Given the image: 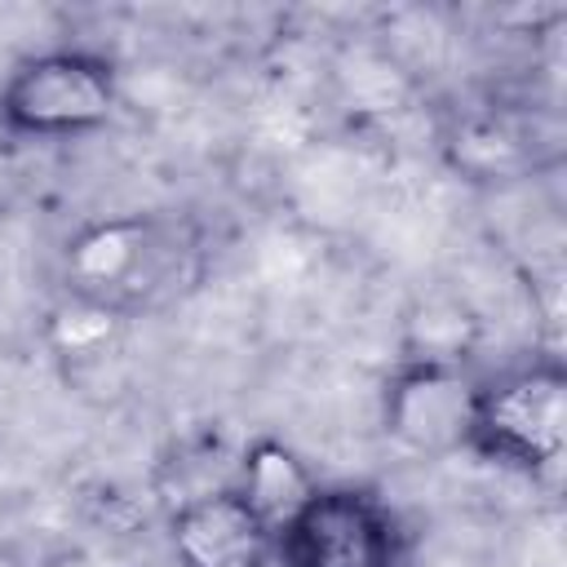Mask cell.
Masks as SVG:
<instances>
[{
	"label": "cell",
	"mask_w": 567,
	"mask_h": 567,
	"mask_svg": "<svg viewBox=\"0 0 567 567\" xmlns=\"http://www.w3.org/2000/svg\"><path fill=\"white\" fill-rule=\"evenodd\" d=\"M230 483H235L239 496L266 518V527H270L275 536H279V527H284V523L315 496V487H319L315 470H310L288 443H279V439H252V443L239 452Z\"/></svg>",
	"instance_id": "52a82bcc"
},
{
	"label": "cell",
	"mask_w": 567,
	"mask_h": 567,
	"mask_svg": "<svg viewBox=\"0 0 567 567\" xmlns=\"http://www.w3.org/2000/svg\"><path fill=\"white\" fill-rule=\"evenodd\" d=\"M465 452L527 483L554 487L567 452V368L540 354L474 381Z\"/></svg>",
	"instance_id": "7a4b0ae2"
},
{
	"label": "cell",
	"mask_w": 567,
	"mask_h": 567,
	"mask_svg": "<svg viewBox=\"0 0 567 567\" xmlns=\"http://www.w3.org/2000/svg\"><path fill=\"white\" fill-rule=\"evenodd\" d=\"M408 532L399 514L359 483H319L279 527L275 567H403Z\"/></svg>",
	"instance_id": "277c9868"
},
{
	"label": "cell",
	"mask_w": 567,
	"mask_h": 567,
	"mask_svg": "<svg viewBox=\"0 0 567 567\" xmlns=\"http://www.w3.org/2000/svg\"><path fill=\"white\" fill-rule=\"evenodd\" d=\"M199 230L177 213L93 217L66 235L58 284L66 301L93 306L120 323L168 306L199 275Z\"/></svg>",
	"instance_id": "6da1fadb"
},
{
	"label": "cell",
	"mask_w": 567,
	"mask_h": 567,
	"mask_svg": "<svg viewBox=\"0 0 567 567\" xmlns=\"http://www.w3.org/2000/svg\"><path fill=\"white\" fill-rule=\"evenodd\" d=\"M120 102V71L97 49H44L22 58L0 84V133L66 142L97 133Z\"/></svg>",
	"instance_id": "3957f363"
},
{
	"label": "cell",
	"mask_w": 567,
	"mask_h": 567,
	"mask_svg": "<svg viewBox=\"0 0 567 567\" xmlns=\"http://www.w3.org/2000/svg\"><path fill=\"white\" fill-rule=\"evenodd\" d=\"M474 408V377H465L447 354H412L385 381L381 421L385 434L416 456L465 452Z\"/></svg>",
	"instance_id": "5b68a950"
},
{
	"label": "cell",
	"mask_w": 567,
	"mask_h": 567,
	"mask_svg": "<svg viewBox=\"0 0 567 567\" xmlns=\"http://www.w3.org/2000/svg\"><path fill=\"white\" fill-rule=\"evenodd\" d=\"M168 549L182 567H270L275 532L235 483L190 492L168 514Z\"/></svg>",
	"instance_id": "8992f818"
}]
</instances>
